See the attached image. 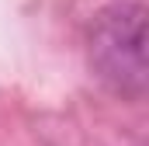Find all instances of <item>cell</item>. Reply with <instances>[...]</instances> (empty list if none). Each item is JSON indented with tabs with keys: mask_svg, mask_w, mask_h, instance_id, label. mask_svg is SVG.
I'll return each instance as SVG.
<instances>
[{
	"mask_svg": "<svg viewBox=\"0 0 149 146\" xmlns=\"http://www.w3.org/2000/svg\"><path fill=\"white\" fill-rule=\"evenodd\" d=\"M90 73L121 101H142L149 87L146 63V7L118 0L97 11L87 35Z\"/></svg>",
	"mask_w": 149,
	"mask_h": 146,
	"instance_id": "1",
	"label": "cell"
}]
</instances>
